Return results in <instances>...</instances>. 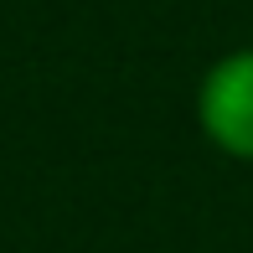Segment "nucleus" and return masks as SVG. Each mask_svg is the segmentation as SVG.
<instances>
[{"instance_id": "obj_1", "label": "nucleus", "mask_w": 253, "mask_h": 253, "mask_svg": "<svg viewBox=\"0 0 253 253\" xmlns=\"http://www.w3.org/2000/svg\"><path fill=\"white\" fill-rule=\"evenodd\" d=\"M202 134L233 160H253V47L227 52L197 88Z\"/></svg>"}]
</instances>
